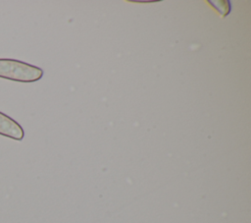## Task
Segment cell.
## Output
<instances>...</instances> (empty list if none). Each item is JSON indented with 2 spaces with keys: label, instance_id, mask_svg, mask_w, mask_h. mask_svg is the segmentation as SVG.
Here are the masks:
<instances>
[{
  "label": "cell",
  "instance_id": "1",
  "mask_svg": "<svg viewBox=\"0 0 251 223\" xmlns=\"http://www.w3.org/2000/svg\"><path fill=\"white\" fill-rule=\"evenodd\" d=\"M42 76V69L36 66L20 60L0 58L1 79L18 83H33L40 80Z\"/></svg>",
  "mask_w": 251,
  "mask_h": 223
},
{
  "label": "cell",
  "instance_id": "2",
  "mask_svg": "<svg viewBox=\"0 0 251 223\" xmlns=\"http://www.w3.org/2000/svg\"><path fill=\"white\" fill-rule=\"evenodd\" d=\"M0 136L15 140H22L25 133L22 126L17 121L0 111Z\"/></svg>",
  "mask_w": 251,
  "mask_h": 223
},
{
  "label": "cell",
  "instance_id": "3",
  "mask_svg": "<svg viewBox=\"0 0 251 223\" xmlns=\"http://www.w3.org/2000/svg\"><path fill=\"white\" fill-rule=\"evenodd\" d=\"M209 3H211L212 6L217 9V11L221 14L222 17H225V16L229 14V11H230V3H229V1H226V0L209 1Z\"/></svg>",
  "mask_w": 251,
  "mask_h": 223
}]
</instances>
